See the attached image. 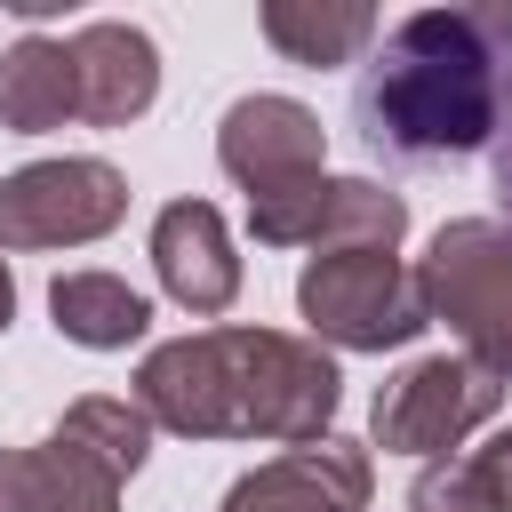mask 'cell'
Segmentation results:
<instances>
[{"mask_svg": "<svg viewBox=\"0 0 512 512\" xmlns=\"http://www.w3.org/2000/svg\"><path fill=\"white\" fill-rule=\"evenodd\" d=\"M216 168H224L248 200L288 192V184H312V176H328V128H320L312 104L256 88V96H240V104L216 120Z\"/></svg>", "mask_w": 512, "mask_h": 512, "instance_id": "cell-7", "label": "cell"}, {"mask_svg": "<svg viewBox=\"0 0 512 512\" xmlns=\"http://www.w3.org/2000/svg\"><path fill=\"white\" fill-rule=\"evenodd\" d=\"M80 120V72H72V40L24 32L0 48V128L8 136H48Z\"/></svg>", "mask_w": 512, "mask_h": 512, "instance_id": "cell-12", "label": "cell"}, {"mask_svg": "<svg viewBox=\"0 0 512 512\" xmlns=\"http://www.w3.org/2000/svg\"><path fill=\"white\" fill-rule=\"evenodd\" d=\"M504 144H496V192H504V208H512V112H504V128H496ZM512 224V216H504Z\"/></svg>", "mask_w": 512, "mask_h": 512, "instance_id": "cell-19", "label": "cell"}, {"mask_svg": "<svg viewBox=\"0 0 512 512\" xmlns=\"http://www.w3.org/2000/svg\"><path fill=\"white\" fill-rule=\"evenodd\" d=\"M496 408H504V376H488L464 352H424L400 376H384V392L368 408V432H376L384 456L432 464V456H456Z\"/></svg>", "mask_w": 512, "mask_h": 512, "instance_id": "cell-5", "label": "cell"}, {"mask_svg": "<svg viewBox=\"0 0 512 512\" xmlns=\"http://www.w3.org/2000/svg\"><path fill=\"white\" fill-rule=\"evenodd\" d=\"M152 416L136 408V400H120V392H80L64 416H56V440H72L80 456H96L104 472H120V480H136L144 472V456H152Z\"/></svg>", "mask_w": 512, "mask_h": 512, "instance_id": "cell-16", "label": "cell"}, {"mask_svg": "<svg viewBox=\"0 0 512 512\" xmlns=\"http://www.w3.org/2000/svg\"><path fill=\"white\" fill-rule=\"evenodd\" d=\"M368 448L360 440H312V448H280L256 472H240L224 488V512H368Z\"/></svg>", "mask_w": 512, "mask_h": 512, "instance_id": "cell-8", "label": "cell"}, {"mask_svg": "<svg viewBox=\"0 0 512 512\" xmlns=\"http://www.w3.org/2000/svg\"><path fill=\"white\" fill-rule=\"evenodd\" d=\"M128 400L176 432V440H272V448H312L336 424L344 376L336 352L288 328L256 320H216L192 336H168L136 360Z\"/></svg>", "mask_w": 512, "mask_h": 512, "instance_id": "cell-1", "label": "cell"}, {"mask_svg": "<svg viewBox=\"0 0 512 512\" xmlns=\"http://www.w3.org/2000/svg\"><path fill=\"white\" fill-rule=\"evenodd\" d=\"M8 320H16V272H8V256H0V336H8Z\"/></svg>", "mask_w": 512, "mask_h": 512, "instance_id": "cell-20", "label": "cell"}, {"mask_svg": "<svg viewBox=\"0 0 512 512\" xmlns=\"http://www.w3.org/2000/svg\"><path fill=\"white\" fill-rule=\"evenodd\" d=\"M72 72H80V120L88 128H128L160 104V48L144 24L96 16L72 32Z\"/></svg>", "mask_w": 512, "mask_h": 512, "instance_id": "cell-10", "label": "cell"}, {"mask_svg": "<svg viewBox=\"0 0 512 512\" xmlns=\"http://www.w3.org/2000/svg\"><path fill=\"white\" fill-rule=\"evenodd\" d=\"M296 312H304L312 344H328V352H400V344H416L432 328L416 264L376 256V248L312 256L296 272Z\"/></svg>", "mask_w": 512, "mask_h": 512, "instance_id": "cell-4", "label": "cell"}, {"mask_svg": "<svg viewBox=\"0 0 512 512\" xmlns=\"http://www.w3.org/2000/svg\"><path fill=\"white\" fill-rule=\"evenodd\" d=\"M504 80H512V8H416L368 56L352 120L384 160H456L496 144Z\"/></svg>", "mask_w": 512, "mask_h": 512, "instance_id": "cell-2", "label": "cell"}, {"mask_svg": "<svg viewBox=\"0 0 512 512\" xmlns=\"http://www.w3.org/2000/svg\"><path fill=\"white\" fill-rule=\"evenodd\" d=\"M152 272H160V296L192 320H216L232 312L240 296V256H232V224L216 200H168L152 216Z\"/></svg>", "mask_w": 512, "mask_h": 512, "instance_id": "cell-9", "label": "cell"}, {"mask_svg": "<svg viewBox=\"0 0 512 512\" xmlns=\"http://www.w3.org/2000/svg\"><path fill=\"white\" fill-rule=\"evenodd\" d=\"M432 320H448V336L464 344V360H480L488 376L512 384V224L504 216H448L416 264Z\"/></svg>", "mask_w": 512, "mask_h": 512, "instance_id": "cell-3", "label": "cell"}, {"mask_svg": "<svg viewBox=\"0 0 512 512\" xmlns=\"http://www.w3.org/2000/svg\"><path fill=\"white\" fill-rule=\"evenodd\" d=\"M120 488V472L56 432L40 448H0V512H120Z\"/></svg>", "mask_w": 512, "mask_h": 512, "instance_id": "cell-11", "label": "cell"}, {"mask_svg": "<svg viewBox=\"0 0 512 512\" xmlns=\"http://www.w3.org/2000/svg\"><path fill=\"white\" fill-rule=\"evenodd\" d=\"M128 216V176L96 152H64V160H32L16 176H0V248L32 256V248H88L104 232H120Z\"/></svg>", "mask_w": 512, "mask_h": 512, "instance_id": "cell-6", "label": "cell"}, {"mask_svg": "<svg viewBox=\"0 0 512 512\" xmlns=\"http://www.w3.org/2000/svg\"><path fill=\"white\" fill-rule=\"evenodd\" d=\"M256 24H264V40H272L288 64H304V72L352 64V56L376 40V8H360V0H264Z\"/></svg>", "mask_w": 512, "mask_h": 512, "instance_id": "cell-14", "label": "cell"}, {"mask_svg": "<svg viewBox=\"0 0 512 512\" xmlns=\"http://www.w3.org/2000/svg\"><path fill=\"white\" fill-rule=\"evenodd\" d=\"M480 464H488V480H496V496H504V512H512V432H496V440L480 448Z\"/></svg>", "mask_w": 512, "mask_h": 512, "instance_id": "cell-18", "label": "cell"}, {"mask_svg": "<svg viewBox=\"0 0 512 512\" xmlns=\"http://www.w3.org/2000/svg\"><path fill=\"white\" fill-rule=\"evenodd\" d=\"M48 312H56V336L80 344V352H128L152 328V296L128 288L120 272H96V264L88 272H56L48 280Z\"/></svg>", "mask_w": 512, "mask_h": 512, "instance_id": "cell-13", "label": "cell"}, {"mask_svg": "<svg viewBox=\"0 0 512 512\" xmlns=\"http://www.w3.org/2000/svg\"><path fill=\"white\" fill-rule=\"evenodd\" d=\"M408 512H504L480 448L472 456H432L416 480H408Z\"/></svg>", "mask_w": 512, "mask_h": 512, "instance_id": "cell-17", "label": "cell"}, {"mask_svg": "<svg viewBox=\"0 0 512 512\" xmlns=\"http://www.w3.org/2000/svg\"><path fill=\"white\" fill-rule=\"evenodd\" d=\"M408 232V200L376 176H328L320 184V224H312V256H344V248H376L392 256Z\"/></svg>", "mask_w": 512, "mask_h": 512, "instance_id": "cell-15", "label": "cell"}]
</instances>
